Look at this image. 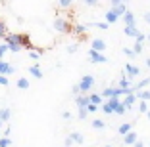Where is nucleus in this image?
I'll return each instance as SVG.
<instances>
[{
  "mask_svg": "<svg viewBox=\"0 0 150 147\" xmlns=\"http://www.w3.org/2000/svg\"><path fill=\"white\" fill-rule=\"evenodd\" d=\"M16 86H18L19 90H27V88H29V80H27L25 77H21V78H18V82H16Z\"/></svg>",
  "mask_w": 150,
  "mask_h": 147,
  "instance_id": "aec40b11",
  "label": "nucleus"
},
{
  "mask_svg": "<svg viewBox=\"0 0 150 147\" xmlns=\"http://www.w3.org/2000/svg\"><path fill=\"white\" fill-rule=\"evenodd\" d=\"M10 52V48H8V44H0V59H4V56H6V54H8Z\"/></svg>",
  "mask_w": 150,
  "mask_h": 147,
  "instance_id": "c756f323",
  "label": "nucleus"
},
{
  "mask_svg": "<svg viewBox=\"0 0 150 147\" xmlns=\"http://www.w3.org/2000/svg\"><path fill=\"white\" fill-rule=\"evenodd\" d=\"M83 2L87 6H93V8H94V6H98V0H83Z\"/></svg>",
  "mask_w": 150,
  "mask_h": 147,
  "instance_id": "37998d69",
  "label": "nucleus"
},
{
  "mask_svg": "<svg viewBox=\"0 0 150 147\" xmlns=\"http://www.w3.org/2000/svg\"><path fill=\"white\" fill-rule=\"evenodd\" d=\"M77 117H79L81 121H85V118L88 117V109H87V107H79V111H77Z\"/></svg>",
  "mask_w": 150,
  "mask_h": 147,
  "instance_id": "cd10ccee",
  "label": "nucleus"
},
{
  "mask_svg": "<svg viewBox=\"0 0 150 147\" xmlns=\"http://www.w3.org/2000/svg\"><path fill=\"white\" fill-rule=\"evenodd\" d=\"M112 8H114V12L117 13L119 17H121V15H123V13L127 12V2H121V4H115V6H112Z\"/></svg>",
  "mask_w": 150,
  "mask_h": 147,
  "instance_id": "dca6fc26",
  "label": "nucleus"
},
{
  "mask_svg": "<svg viewBox=\"0 0 150 147\" xmlns=\"http://www.w3.org/2000/svg\"><path fill=\"white\" fill-rule=\"evenodd\" d=\"M104 17H106V21H108V23L112 25V23H115V21L119 19V15H117V13L114 12V8H110V10L106 12V15H104Z\"/></svg>",
  "mask_w": 150,
  "mask_h": 147,
  "instance_id": "2eb2a0df",
  "label": "nucleus"
},
{
  "mask_svg": "<svg viewBox=\"0 0 150 147\" xmlns=\"http://www.w3.org/2000/svg\"><path fill=\"white\" fill-rule=\"evenodd\" d=\"M133 50H135V54L139 56V54L142 52V42H139V40H137V42H135V46H133Z\"/></svg>",
  "mask_w": 150,
  "mask_h": 147,
  "instance_id": "473e14b6",
  "label": "nucleus"
},
{
  "mask_svg": "<svg viewBox=\"0 0 150 147\" xmlns=\"http://www.w3.org/2000/svg\"><path fill=\"white\" fill-rule=\"evenodd\" d=\"M77 50H79V46H77V44H69V46H67V54H75Z\"/></svg>",
  "mask_w": 150,
  "mask_h": 147,
  "instance_id": "4c0bfd02",
  "label": "nucleus"
},
{
  "mask_svg": "<svg viewBox=\"0 0 150 147\" xmlns=\"http://www.w3.org/2000/svg\"><path fill=\"white\" fill-rule=\"evenodd\" d=\"M10 145H13V139H10L8 136H6V138L0 136V147H10Z\"/></svg>",
  "mask_w": 150,
  "mask_h": 147,
  "instance_id": "bb28decb",
  "label": "nucleus"
},
{
  "mask_svg": "<svg viewBox=\"0 0 150 147\" xmlns=\"http://www.w3.org/2000/svg\"><path fill=\"white\" fill-rule=\"evenodd\" d=\"M4 36H6V25L0 21V38H4Z\"/></svg>",
  "mask_w": 150,
  "mask_h": 147,
  "instance_id": "ea45409f",
  "label": "nucleus"
},
{
  "mask_svg": "<svg viewBox=\"0 0 150 147\" xmlns=\"http://www.w3.org/2000/svg\"><path fill=\"white\" fill-rule=\"evenodd\" d=\"M93 86H94V77H91V75H85V77H81V80H79V88H81V92L88 94Z\"/></svg>",
  "mask_w": 150,
  "mask_h": 147,
  "instance_id": "f03ea898",
  "label": "nucleus"
},
{
  "mask_svg": "<svg viewBox=\"0 0 150 147\" xmlns=\"http://www.w3.org/2000/svg\"><path fill=\"white\" fill-rule=\"evenodd\" d=\"M123 33H125L127 36H133V38H135V36L139 35V27H137V23H133V25H125Z\"/></svg>",
  "mask_w": 150,
  "mask_h": 147,
  "instance_id": "f8f14e48",
  "label": "nucleus"
},
{
  "mask_svg": "<svg viewBox=\"0 0 150 147\" xmlns=\"http://www.w3.org/2000/svg\"><path fill=\"white\" fill-rule=\"evenodd\" d=\"M135 145H137V147H142V145H144V141H141V139H137V141H135Z\"/></svg>",
  "mask_w": 150,
  "mask_h": 147,
  "instance_id": "09e8293b",
  "label": "nucleus"
},
{
  "mask_svg": "<svg viewBox=\"0 0 150 147\" xmlns=\"http://www.w3.org/2000/svg\"><path fill=\"white\" fill-rule=\"evenodd\" d=\"M121 19H123V23H125V25H133V23H137V17H135V13H133V12H129V10L123 13V15H121Z\"/></svg>",
  "mask_w": 150,
  "mask_h": 147,
  "instance_id": "ddd939ff",
  "label": "nucleus"
},
{
  "mask_svg": "<svg viewBox=\"0 0 150 147\" xmlns=\"http://www.w3.org/2000/svg\"><path fill=\"white\" fill-rule=\"evenodd\" d=\"M88 57H91L93 63H106V61H108V57L104 56V54L98 52V50H93V48L88 50Z\"/></svg>",
  "mask_w": 150,
  "mask_h": 147,
  "instance_id": "20e7f679",
  "label": "nucleus"
},
{
  "mask_svg": "<svg viewBox=\"0 0 150 147\" xmlns=\"http://www.w3.org/2000/svg\"><path fill=\"white\" fill-rule=\"evenodd\" d=\"M137 132H133V130H129L127 134H123V143L125 145H135V141H137Z\"/></svg>",
  "mask_w": 150,
  "mask_h": 147,
  "instance_id": "9d476101",
  "label": "nucleus"
},
{
  "mask_svg": "<svg viewBox=\"0 0 150 147\" xmlns=\"http://www.w3.org/2000/svg\"><path fill=\"white\" fill-rule=\"evenodd\" d=\"M71 33H75V35H79V36H83V38H85L87 27H85V25H79V23H77V25H73V31H71Z\"/></svg>",
  "mask_w": 150,
  "mask_h": 147,
  "instance_id": "6ab92c4d",
  "label": "nucleus"
},
{
  "mask_svg": "<svg viewBox=\"0 0 150 147\" xmlns=\"http://www.w3.org/2000/svg\"><path fill=\"white\" fill-rule=\"evenodd\" d=\"M135 101H137V94H135V92H131V94H125L123 95V101H121V103H123L127 109H131L133 105H135Z\"/></svg>",
  "mask_w": 150,
  "mask_h": 147,
  "instance_id": "1a4fd4ad",
  "label": "nucleus"
},
{
  "mask_svg": "<svg viewBox=\"0 0 150 147\" xmlns=\"http://www.w3.org/2000/svg\"><path fill=\"white\" fill-rule=\"evenodd\" d=\"M129 130H133V122H123V124L119 126V130H117V132H119L121 136H123V134H127Z\"/></svg>",
  "mask_w": 150,
  "mask_h": 147,
  "instance_id": "4be33fe9",
  "label": "nucleus"
},
{
  "mask_svg": "<svg viewBox=\"0 0 150 147\" xmlns=\"http://www.w3.org/2000/svg\"><path fill=\"white\" fill-rule=\"evenodd\" d=\"M135 94H137V100H146V101H150V90H144V88H142V90H137Z\"/></svg>",
  "mask_w": 150,
  "mask_h": 147,
  "instance_id": "f3484780",
  "label": "nucleus"
},
{
  "mask_svg": "<svg viewBox=\"0 0 150 147\" xmlns=\"http://www.w3.org/2000/svg\"><path fill=\"white\" fill-rule=\"evenodd\" d=\"M123 54H125V56H127V57H135V56H137L133 48H123Z\"/></svg>",
  "mask_w": 150,
  "mask_h": 147,
  "instance_id": "2f4dec72",
  "label": "nucleus"
},
{
  "mask_svg": "<svg viewBox=\"0 0 150 147\" xmlns=\"http://www.w3.org/2000/svg\"><path fill=\"white\" fill-rule=\"evenodd\" d=\"M139 111H141V113L148 111V101H146V100H139Z\"/></svg>",
  "mask_w": 150,
  "mask_h": 147,
  "instance_id": "c85d7f7f",
  "label": "nucleus"
},
{
  "mask_svg": "<svg viewBox=\"0 0 150 147\" xmlns=\"http://www.w3.org/2000/svg\"><path fill=\"white\" fill-rule=\"evenodd\" d=\"M91 48H93V50H98V52H104V50H106V42L102 38H93L91 40Z\"/></svg>",
  "mask_w": 150,
  "mask_h": 147,
  "instance_id": "9b49d317",
  "label": "nucleus"
},
{
  "mask_svg": "<svg viewBox=\"0 0 150 147\" xmlns=\"http://www.w3.org/2000/svg\"><path fill=\"white\" fill-rule=\"evenodd\" d=\"M2 124H4V122H2V118H0V128H2Z\"/></svg>",
  "mask_w": 150,
  "mask_h": 147,
  "instance_id": "603ef678",
  "label": "nucleus"
},
{
  "mask_svg": "<svg viewBox=\"0 0 150 147\" xmlns=\"http://www.w3.org/2000/svg\"><path fill=\"white\" fill-rule=\"evenodd\" d=\"M54 31L62 33V35H69L71 31H73V25H71V21H69V19L58 17V19H54Z\"/></svg>",
  "mask_w": 150,
  "mask_h": 147,
  "instance_id": "f257e3e1",
  "label": "nucleus"
},
{
  "mask_svg": "<svg viewBox=\"0 0 150 147\" xmlns=\"http://www.w3.org/2000/svg\"><path fill=\"white\" fill-rule=\"evenodd\" d=\"M0 118H2V122H8L10 118H12V113H10L8 107H2V109H0Z\"/></svg>",
  "mask_w": 150,
  "mask_h": 147,
  "instance_id": "a211bd4d",
  "label": "nucleus"
},
{
  "mask_svg": "<svg viewBox=\"0 0 150 147\" xmlns=\"http://www.w3.org/2000/svg\"><path fill=\"white\" fill-rule=\"evenodd\" d=\"M71 92H73V95H77V94H81V88H79V84H75L73 88H71Z\"/></svg>",
  "mask_w": 150,
  "mask_h": 147,
  "instance_id": "c03bdc74",
  "label": "nucleus"
},
{
  "mask_svg": "<svg viewBox=\"0 0 150 147\" xmlns=\"http://www.w3.org/2000/svg\"><path fill=\"white\" fill-rule=\"evenodd\" d=\"M18 42L21 44V48H25V50H33L31 38H29V35H27V33H18Z\"/></svg>",
  "mask_w": 150,
  "mask_h": 147,
  "instance_id": "423d86ee",
  "label": "nucleus"
},
{
  "mask_svg": "<svg viewBox=\"0 0 150 147\" xmlns=\"http://www.w3.org/2000/svg\"><path fill=\"white\" fill-rule=\"evenodd\" d=\"M121 2H129V0H110V4L115 6V4H121Z\"/></svg>",
  "mask_w": 150,
  "mask_h": 147,
  "instance_id": "49530a36",
  "label": "nucleus"
},
{
  "mask_svg": "<svg viewBox=\"0 0 150 147\" xmlns=\"http://www.w3.org/2000/svg\"><path fill=\"white\" fill-rule=\"evenodd\" d=\"M146 115H148V118H150V109H148V111H146Z\"/></svg>",
  "mask_w": 150,
  "mask_h": 147,
  "instance_id": "3c124183",
  "label": "nucleus"
},
{
  "mask_svg": "<svg viewBox=\"0 0 150 147\" xmlns=\"http://www.w3.org/2000/svg\"><path fill=\"white\" fill-rule=\"evenodd\" d=\"M98 107H100V105H96V103H88V105H87L88 113H94V111H98Z\"/></svg>",
  "mask_w": 150,
  "mask_h": 147,
  "instance_id": "58836bf2",
  "label": "nucleus"
},
{
  "mask_svg": "<svg viewBox=\"0 0 150 147\" xmlns=\"http://www.w3.org/2000/svg\"><path fill=\"white\" fill-rule=\"evenodd\" d=\"M139 75H141V67H137V65H133V63L125 65V77L127 78H135Z\"/></svg>",
  "mask_w": 150,
  "mask_h": 147,
  "instance_id": "0eeeda50",
  "label": "nucleus"
},
{
  "mask_svg": "<svg viewBox=\"0 0 150 147\" xmlns=\"http://www.w3.org/2000/svg\"><path fill=\"white\" fill-rule=\"evenodd\" d=\"M88 95H91V103L102 105V94H88Z\"/></svg>",
  "mask_w": 150,
  "mask_h": 147,
  "instance_id": "a878e982",
  "label": "nucleus"
},
{
  "mask_svg": "<svg viewBox=\"0 0 150 147\" xmlns=\"http://www.w3.org/2000/svg\"><path fill=\"white\" fill-rule=\"evenodd\" d=\"M73 4V0H60V8H69Z\"/></svg>",
  "mask_w": 150,
  "mask_h": 147,
  "instance_id": "e433bc0d",
  "label": "nucleus"
},
{
  "mask_svg": "<svg viewBox=\"0 0 150 147\" xmlns=\"http://www.w3.org/2000/svg\"><path fill=\"white\" fill-rule=\"evenodd\" d=\"M75 143H77V145H83L85 143V138H83V134H79V132H73V134H69L67 136L66 139H64V145H75Z\"/></svg>",
  "mask_w": 150,
  "mask_h": 147,
  "instance_id": "7ed1b4c3",
  "label": "nucleus"
},
{
  "mask_svg": "<svg viewBox=\"0 0 150 147\" xmlns=\"http://www.w3.org/2000/svg\"><path fill=\"white\" fill-rule=\"evenodd\" d=\"M8 48H10V52H19V50H21V44H8Z\"/></svg>",
  "mask_w": 150,
  "mask_h": 147,
  "instance_id": "72a5a7b5",
  "label": "nucleus"
},
{
  "mask_svg": "<svg viewBox=\"0 0 150 147\" xmlns=\"http://www.w3.org/2000/svg\"><path fill=\"white\" fill-rule=\"evenodd\" d=\"M29 57H31V59H39V57H40V52H39V50H37V52H35V50H29Z\"/></svg>",
  "mask_w": 150,
  "mask_h": 147,
  "instance_id": "f704fd0d",
  "label": "nucleus"
},
{
  "mask_svg": "<svg viewBox=\"0 0 150 147\" xmlns=\"http://www.w3.org/2000/svg\"><path fill=\"white\" fill-rule=\"evenodd\" d=\"M100 107H102V111L106 113V115H112V113H114V107H112V105L108 103V101H106V103H102Z\"/></svg>",
  "mask_w": 150,
  "mask_h": 147,
  "instance_id": "7c9ffc66",
  "label": "nucleus"
},
{
  "mask_svg": "<svg viewBox=\"0 0 150 147\" xmlns=\"http://www.w3.org/2000/svg\"><path fill=\"white\" fill-rule=\"evenodd\" d=\"M125 111H127V107H125L121 101H119V103L114 107V113H115V115H125Z\"/></svg>",
  "mask_w": 150,
  "mask_h": 147,
  "instance_id": "5701e85b",
  "label": "nucleus"
},
{
  "mask_svg": "<svg viewBox=\"0 0 150 147\" xmlns=\"http://www.w3.org/2000/svg\"><path fill=\"white\" fill-rule=\"evenodd\" d=\"M62 118H64V121H69V118H71V113L69 111H64L62 113Z\"/></svg>",
  "mask_w": 150,
  "mask_h": 147,
  "instance_id": "a18cd8bd",
  "label": "nucleus"
},
{
  "mask_svg": "<svg viewBox=\"0 0 150 147\" xmlns=\"http://www.w3.org/2000/svg\"><path fill=\"white\" fill-rule=\"evenodd\" d=\"M146 67H148V69H150V57H148V59H146Z\"/></svg>",
  "mask_w": 150,
  "mask_h": 147,
  "instance_id": "8fccbe9b",
  "label": "nucleus"
},
{
  "mask_svg": "<svg viewBox=\"0 0 150 147\" xmlns=\"http://www.w3.org/2000/svg\"><path fill=\"white\" fill-rule=\"evenodd\" d=\"M144 21L150 25V12H148V13H144Z\"/></svg>",
  "mask_w": 150,
  "mask_h": 147,
  "instance_id": "de8ad7c7",
  "label": "nucleus"
},
{
  "mask_svg": "<svg viewBox=\"0 0 150 147\" xmlns=\"http://www.w3.org/2000/svg\"><path fill=\"white\" fill-rule=\"evenodd\" d=\"M135 38H137L139 42H144V40H146V35H144V33H141V31H139V35L135 36Z\"/></svg>",
  "mask_w": 150,
  "mask_h": 147,
  "instance_id": "a19ab883",
  "label": "nucleus"
},
{
  "mask_svg": "<svg viewBox=\"0 0 150 147\" xmlns=\"http://www.w3.org/2000/svg\"><path fill=\"white\" fill-rule=\"evenodd\" d=\"M0 84H2V86H8V84H10V80L4 77V75H0Z\"/></svg>",
  "mask_w": 150,
  "mask_h": 147,
  "instance_id": "79ce46f5",
  "label": "nucleus"
},
{
  "mask_svg": "<svg viewBox=\"0 0 150 147\" xmlns=\"http://www.w3.org/2000/svg\"><path fill=\"white\" fill-rule=\"evenodd\" d=\"M13 73H16V67H12L8 61L0 59V75H13Z\"/></svg>",
  "mask_w": 150,
  "mask_h": 147,
  "instance_id": "6e6552de",
  "label": "nucleus"
},
{
  "mask_svg": "<svg viewBox=\"0 0 150 147\" xmlns=\"http://www.w3.org/2000/svg\"><path fill=\"white\" fill-rule=\"evenodd\" d=\"M150 84V77H146V78H142V80H139L137 84H135V92L137 90H142V88H146Z\"/></svg>",
  "mask_w": 150,
  "mask_h": 147,
  "instance_id": "412c9836",
  "label": "nucleus"
},
{
  "mask_svg": "<svg viewBox=\"0 0 150 147\" xmlns=\"http://www.w3.org/2000/svg\"><path fill=\"white\" fill-rule=\"evenodd\" d=\"M146 38H148V40H150V33H148V35H146Z\"/></svg>",
  "mask_w": 150,
  "mask_h": 147,
  "instance_id": "864d4df0",
  "label": "nucleus"
},
{
  "mask_svg": "<svg viewBox=\"0 0 150 147\" xmlns=\"http://www.w3.org/2000/svg\"><path fill=\"white\" fill-rule=\"evenodd\" d=\"M88 27H96V29H102V31H108V27H110V23L108 21H104V23H96V21H93Z\"/></svg>",
  "mask_w": 150,
  "mask_h": 147,
  "instance_id": "393cba45",
  "label": "nucleus"
},
{
  "mask_svg": "<svg viewBox=\"0 0 150 147\" xmlns=\"http://www.w3.org/2000/svg\"><path fill=\"white\" fill-rule=\"evenodd\" d=\"M91 124H93V128H96V130L106 128V122H104V121H100V118H94V121L91 122Z\"/></svg>",
  "mask_w": 150,
  "mask_h": 147,
  "instance_id": "b1692460",
  "label": "nucleus"
},
{
  "mask_svg": "<svg viewBox=\"0 0 150 147\" xmlns=\"http://www.w3.org/2000/svg\"><path fill=\"white\" fill-rule=\"evenodd\" d=\"M29 75H31V77H35V78H42V77H44L42 71H40V67H39V63L29 67Z\"/></svg>",
  "mask_w": 150,
  "mask_h": 147,
  "instance_id": "4468645a",
  "label": "nucleus"
},
{
  "mask_svg": "<svg viewBox=\"0 0 150 147\" xmlns=\"http://www.w3.org/2000/svg\"><path fill=\"white\" fill-rule=\"evenodd\" d=\"M148 145H150V141H148Z\"/></svg>",
  "mask_w": 150,
  "mask_h": 147,
  "instance_id": "5fc2aeb1",
  "label": "nucleus"
},
{
  "mask_svg": "<svg viewBox=\"0 0 150 147\" xmlns=\"http://www.w3.org/2000/svg\"><path fill=\"white\" fill-rule=\"evenodd\" d=\"M119 86H121V88H127V86H131V84H129V78L125 77V75H123V78L119 80Z\"/></svg>",
  "mask_w": 150,
  "mask_h": 147,
  "instance_id": "c9c22d12",
  "label": "nucleus"
},
{
  "mask_svg": "<svg viewBox=\"0 0 150 147\" xmlns=\"http://www.w3.org/2000/svg\"><path fill=\"white\" fill-rule=\"evenodd\" d=\"M88 103H91V95H88V94L81 92V94L75 95V105H77V107H87Z\"/></svg>",
  "mask_w": 150,
  "mask_h": 147,
  "instance_id": "39448f33",
  "label": "nucleus"
}]
</instances>
